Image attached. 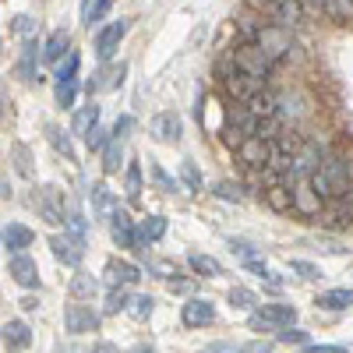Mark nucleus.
<instances>
[{
	"mask_svg": "<svg viewBox=\"0 0 353 353\" xmlns=\"http://www.w3.org/2000/svg\"><path fill=\"white\" fill-rule=\"evenodd\" d=\"M311 188L318 191L321 201H339L350 194L353 188V176H350V166L339 159V156H329V159H321V166L311 173Z\"/></svg>",
	"mask_w": 353,
	"mask_h": 353,
	"instance_id": "obj_1",
	"label": "nucleus"
},
{
	"mask_svg": "<svg viewBox=\"0 0 353 353\" xmlns=\"http://www.w3.org/2000/svg\"><path fill=\"white\" fill-rule=\"evenodd\" d=\"M216 74H219V81H223V92H226L233 103H251L258 92H265V81H261V78H251V74H244V71H237V68L230 71V64H219Z\"/></svg>",
	"mask_w": 353,
	"mask_h": 353,
	"instance_id": "obj_2",
	"label": "nucleus"
},
{
	"mask_svg": "<svg viewBox=\"0 0 353 353\" xmlns=\"http://www.w3.org/2000/svg\"><path fill=\"white\" fill-rule=\"evenodd\" d=\"M233 68L237 71H244V74H251V78H269L272 74V68H276V61L269 53H265L258 43H241L237 50H233Z\"/></svg>",
	"mask_w": 353,
	"mask_h": 353,
	"instance_id": "obj_3",
	"label": "nucleus"
},
{
	"mask_svg": "<svg viewBox=\"0 0 353 353\" xmlns=\"http://www.w3.org/2000/svg\"><path fill=\"white\" fill-rule=\"evenodd\" d=\"M293 321H297V311L290 304H265L261 311H251L248 325L254 332H272V329H290Z\"/></svg>",
	"mask_w": 353,
	"mask_h": 353,
	"instance_id": "obj_4",
	"label": "nucleus"
},
{
	"mask_svg": "<svg viewBox=\"0 0 353 353\" xmlns=\"http://www.w3.org/2000/svg\"><path fill=\"white\" fill-rule=\"evenodd\" d=\"M276 149H272V141H265V138H248L241 149H237V163L244 170H265L272 163Z\"/></svg>",
	"mask_w": 353,
	"mask_h": 353,
	"instance_id": "obj_5",
	"label": "nucleus"
},
{
	"mask_svg": "<svg viewBox=\"0 0 353 353\" xmlns=\"http://www.w3.org/2000/svg\"><path fill=\"white\" fill-rule=\"evenodd\" d=\"M261 11L269 14L276 25H283V28L304 21V4L301 0H261Z\"/></svg>",
	"mask_w": 353,
	"mask_h": 353,
	"instance_id": "obj_6",
	"label": "nucleus"
},
{
	"mask_svg": "<svg viewBox=\"0 0 353 353\" xmlns=\"http://www.w3.org/2000/svg\"><path fill=\"white\" fill-rule=\"evenodd\" d=\"M293 212H297L301 219H318L321 216V198L311 188V176L293 184Z\"/></svg>",
	"mask_w": 353,
	"mask_h": 353,
	"instance_id": "obj_7",
	"label": "nucleus"
},
{
	"mask_svg": "<svg viewBox=\"0 0 353 353\" xmlns=\"http://www.w3.org/2000/svg\"><path fill=\"white\" fill-rule=\"evenodd\" d=\"M50 248H53V258L64 261V265H81V258H85V244L74 233H53Z\"/></svg>",
	"mask_w": 353,
	"mask_h": 353,
	"instance_id": "obj_8",
	"label": "nucleus"
},
{
	"mask_svg": "<svg viewBox=\"0 0 353 353\" xmlns=\"http://www.w3.org/2000/svg\"><path fill=\"white\" fill-rule=\"evenodd\" d=\"M124 36H128V21H124V18H121V21H110V25L103 28V32L96 36V57H99L103 64L117 53V46H121V39H124Z\"/></svg>",
	"mask_w": 353,
	"mask_h": 353,
	"instance_id": "obj_9",
	"label": "nucleus"
},
{
	"mask_svg": "<svg viewBox=\"0 0 353 353\" xmlns=\"http://www.w3.org/2000/svg\"><path fill=\"white\" fill-rule=\"evenodd\" d=\"M110 237H113L117 248H131V251H134V248H138V237H141V230H134L131 216L117 209L113 219H110Z\"/></svg>",
	"mask_w": 353,
	"mask_h": 353,
	"instance_id": "obj_10",
	"label": "nucleus"
},
{
	"mask_svg": "<svg viewBox=\"0 0 353 353\" xmlns=\"http://www.w3.org/2000/svg\"><path fill=\"white\" fill-rule=\"evenodd\" d=\"M8 276L18 283V286H39V269H36V258H28V254H11L8 261Z\"/></svg>",
	"mask_w": 353,
	"mask_h": 353,
	"instance_id": "obj_11",
	"label": "nucleus"
},
{
	"mask_svg": "<svg viewBox=\"0 0 353 353\" xmlns=\"http://www.w3.org/2000/svg\"><path fill=\"white\" fill-rule=\"evenodd\" d=\"M212 318H216V307H212V301L191 297V301L181 307V321H184L188 329H201V325H209Z\"/></svg>",
	"mask_w": 353,
	"mask_h": 353,
	"instance_id": "obj_12",
	"label": "nucleus"
},
{
	"mask_svg": "<svg viewBox=\"0 0 353 353\" xmlns=\"http://www.w3.org/2000/svg\"><path fill=\"white\" fill-rule=\"evenodd\" d=\"M99 325V314L92 307H85V304H68L64 311V329L68 332H92Z\"/></svg>",
	"mask_w": 353,
	"mask_h": 353,
	"instance_id": "obj_13",
	"label": "nucleus"
},
{
	"mask_svg": "<svg viewBox=\"0 0 353 353\" xmlns=\"http://www.w3.org/2000/svg\"><path fill=\"white\" fill-rule=\"evenodd\" d=\"M4 251L8 254H25V248H32V241H36V233L28 230V226H21V223H8L4 226Z\"/></svg>",
	"mask_w": 353,
	"mask_h": 353,
	"instance_id": "obj_14",
	"label": "nucleus"
},
{
	"mask_svg": "<svg viewBox=\"0 0 353 353\" xmlns=\"http://www.w3.org/2000/svg\"><path fill=\"white\" fill-rule=\"evenodd\" d=\"M181 131H184V124H181V117H176V113H156L152 117V138H159V141H181Z\"/></svg>",
	"mask_w": 353,
	"mask_h": 353,
	"instance_id": "obj_15",
	"label": "nucleus"
},
{
	"mask_svg": "<svg viewBox=\"0 0 353 353\" xmlns=\"http://www.w3.org/2000/svg\"><path fill=\"white\" fill-rule=\"evenodd\" d=\"M233 28H237V32H241V39L244 43H258V36L265 32V21H261V14L258 11H241L237 18H233Z\"/></svg>",
	"mask_w": 353,
	"mask_h": 353,
	"instance_id": "obj_16",
	"label": "nucleus"
},
{
	"mask_svg": "<svg viewBox=\"0 0 353 353\" xmlns=\"http://www.w3.org/2000/svg\"><path fill=\"white\" fill-rule=\"evenodd\" d=\"M258 46L272 57V61H283V53L290 50L283 39V25H265V32L258 36Z\"/></svg>",
	"mask_w": 353,
	"mask_h": 353,
	"instance_id": "obj_17",
	"label": "nucleus"
},
{
	"mask_svg": "<svg viewBox=\"0 0 353 353\" xmlns=\"http://www.w3.org/2000/svg\"><path fill=\"white\" fill-rule=\"evenodd\" d=\"M106 279L113 283V286H131V283H138L141 279V269L138 265H131V261H106Z\"/></svg>",
	"mask_w": 353,
	"mask_h": 353,
	"instance_id": "obj_18",
	"label": "nucleus"
},
{
	"mask_svg": "<svg viewBox=\"0 0 353 353\" xmlns=\"http://www.w3.org/2000/svg\"><path fill=\"white\" fill-rule=\"evenodd\" d=\"M43 61V46L36 39H28L18 53V78H36V68Z\"/></svg>",
	"mask_w": 353,
	"mask_h": 353,
	"instance_id": "obj_19",
	"label": "nucleus"
},
{
	"mask_svg": "<svg viewBox=\"0 0 353 353\" xmlns=\"http://www.w3.org/2000/svg\"><path fill=\"white\" fill-rule=\"evenodd\" d=\"M28 343H32V329H28L25 321H8V325H4V346H8L11 353H18V350H25Z\"/></svg>",
	"mask_w": 353,
	"mask_h": 353,
	"instance_id": "obj_20",
	"label": "nucleus"
},
{
	"mask_svg": "<svg viewBox=\"0 0 353 353\" xmlns=\"http://www.w3.org/2000/svg\"><path fill=\"white\" fill-rule=\"evenodd\" d=\"M265 205H269L272 212H279V216L293 212V188H286V184L269 188V191H265Z\"/></svg>",
	"mask_w": 353,
	"mask_h": 353,
	"instance_id": "obj_21",
	"label": "nucleus"
},
{
	"mask_svg": "<svg viewBox=\"0 0 353 353\" xmlns=\"http://www.w3.org/2000/svg\"><path fill=\"white\" fill-rule=\"evenodd\" d=\"M71 50V39H68V32H53L50 39H46V46H43V61L46 64H64V53Z\"/></svg>",
	"mask_w": 353,
	"mask_h": 353,
	"instance_id": "obj_22",
	"label": "nucleus"
},
{
	"mask_svg": "<svg viewBox=\"0 0 353 353\" xmlns=\"http://www.w3.org/2000/svg\"><path fill=\"white\" fill-rule=\"evenodd\" d=\"M88 198H92V209H96V216L113 219V212H117V198L110 194V188H106V184H96L92 191H88Z\"/></svg>",
	"mask_w": 353,
	"mask_h": 353,
	"instance_id": "obj_23",
	"label": "nucleus"
},
{
	"mask_svg": "<svg viewBox=\"0 0 353 353\" xmlns=\"http://www.w3.org/2000/svg\"><path fill=\"white\" fill-rule=\"evenodd\" d=\"M71 128H74V134H85V138H88V134L99 128V106H96V103L81 106V110L74 113V124H71Z\"/></svg>",
	"mask_w": 353,
	"mask_h": 353,
	"instance_id": "obj_24",
	"label": "nucleus"
},
{
	"mask_svg": "<svg viewBox=\"0 0 353 353\" xmlns=\"http://www.w3.org/2000/svg\"><path fill=\"white\" fill-rule=\"evenodd\" d=\"M318 307H325V311H346V307H353V290L339 286V290L321 293V297H318Z\"/></svg>",
	"mask_w": 353,
	"mask_h": 353,
	"instance_id": "obj_25",
	"label": "nucleus"
},
{
	"mask_svg": "<svg viewBox=\"0 0 353 353\" xmlns=\"http://www.w3.org/2000/svg\"><path fill=\"white\" fill-rule=\"evenodd\" d=\"M321 14H325L329 21L346 25V21H353V4L350 0H321Z\"/></svg>",
	"mask_w": 353,
	"mask_h": 353,
	"instance_id": "obj_26",
	"label": "nucleus"
},
{
	"mask_svg": "<svg viewBox=\"0 0 353 353\" xmlns=\"http://www.w3.org/2000/svg\"><path fill=\"white\" fill-rule=\"evenodd\" d=\"M188 265H191V269H194L198 276H205V279H216V276L223 272V265H219L212 254H191V258H188Z\"/></svg>",
	"mask_w": 353,
	"mask_h": 353,
	"instance_id": "obj_27",
	"label": "nucleus"
},
{
	"mask_svg": "<svg viewBox=\"0 0 353 353\" xmlns=\"http://www.w3.org/2000/svg\"><path fill=\"white\" fill-rule=\"evenodd\" d=\"M96 290H99V279L88 276V272H78V276L71 279V297H78V301L96 297Z\"/></svg>",
	"mask_w": 353,
	"mask_h": 353,
	"instance_id": "obj_28",
	"label": "nucleus"
},
{
	"mask_svg": "<svg viewBox=\"0 0 353 353\" xmlns=\"http://www.w3.org/2000/svg\"><path fill=\"white\" fill-rule=\"evenodd\" d=\"M121 163H124V145L113 138L106 149H103V173H117V170H121Z\"/></svg>",
	"mask_w": 353,
	"mask_h": 353,
	"instance_id": "obj_29",
	"label": "nucleus"
},
{
	"mask_svg": "<svg viewBox=\"0 0 353 353\" xmlns=\"http://www.w3.org/2000/svg\"><path fill=\"white\" fill-rule=\"evenodd\" d=\"M46 138L53 141V149L61 152L64 159H74V149H71V141H68V134H64L61 128H57V124H46Z\"/></svg>",
	"mask_w": 353,
	"mask_h": 353,
	"instance_id": "obj_30",
	"label": "nucleus"
},
{
	"mask_svg": "<svg viewBox=\"0 0 353 353\" xmlns=\"http://www.w3.org/2000/svg\"><path fill=\"white\" fill-rule=\"evenodd\" d=\"M124 194H128L131 201H138V194H141V166H138V163H128V173H124Z\"/></svg>",
	"mask_w": 353,
	"mask_h": 353,
	"instance_id": "obj_31",
	"label": "nucleus"
},
{
	"mask_svg": "<svg viewBox=\"0 0 353 353\" xmlns=\"http://www.w3.org/2000/svg\"><path fill=\"white\" fill-rule=\"evenodd\" d=\"M110 8H113V0H92V4H88V8H85V25H88V28H92L96 21H103Z\"/></svg>",
	"mask_w": 353,
	"mask_h": 353,
	"instance_id": "obj_32",
	"label": "nucleus"
},
{
	"mask_svg": "<svg viewBox=\"0 0 353 353\" xmlns=\"http://www.w3.org/2000/svg\"><path fill=\"white\" fill-rule=\"evenodd\" d=\"M163 233H166V219L163 216H149V219L141 223V237L145 241H159Z\"/></svg>",
	"mask_w": 353,
	"mask_h": 353,
	"instance_id": "obj_33",
	"label": "nucleus"
},
{
	"mask_svg": "<svg viewBox=\"0 0 353 353\" xmlns=\"http://www.w3.org/2000/svg\"><path fill=\"white\" fill-rule=\"evenodd\" d=\"M149 170H152V181L159 184V191H166V194H173V191H176V181H173V176H170L156 159H149Z\"/></svg>",
	"mask_w": 353,
	"mask_h": 353,
	"instance_id": "obj_34",
	"label": "nucleus"
},
{
	"mask_svg": "<svg viewBox=\"0 0 353 353\" xmlns=\"http://www.w3.org/2000/svg\"><path fill=\"white\" fill-rule=\"evenodd\" d=\"M74 96H78V81H57V103L64 110L74 106Z\"/></svg>",
	"mask_w": 353,
	"mask_h": 353,
	"instance_id": "obj_35",
	"label": "nucleus"
},
{
	"mask_svg": "<svg viewBox=\"0 0 353 353\" xmlns=\"http://www.w3.org/2000/svg\"><path fill=\"white\" fill-rule=\"evenodd\" d=\"M290 272H297L301 279H321V269L314 261H304V258H293L290 261Z\"/></svg>",
	"mask_w": 353,
	"mask_h": 353,
	"instance_id": "obj_36",
	"label": "nucleus"
},
{
	"mask_svg": "<svg viewBox=\"0 0 353 353\" xmlns=\"http://www.w3.org/2000/svg\"><path fill=\"white\" fill-rule=\"evenodd\" d=\"M181 181L188 184V191H201V173H198V166L191 159L181 163Z\"/></svg>",
	"mask_w": 353,
	"mask_h": 353,
	"instance_id": "obj_37",
	"label": "nucleus"
},
{
	"mask_svg": "<svg viewBox=\"0 0 353 353\" xmlns=\"http://www.w3.org/2000/svg\"><path fill=\"white\" fill-rule=\"evenodd\" d=\"M152 307H156V301L149 297V293H141V297H134V301H131V307H128V311H131L138 321H145V318L152 314Z\"/></svg>",
	"mask_w": 353,
	"mask_h": 353,
	"instance_id": "obj_38",
	"label": "nucleus"
},
{
	"mask_svg": "<svg viewBox=\"0 0 353 353\" xmlns=\"http://www.w3.org/2000/svg\"><path fill=\"white\" fill-rule=\"evenodd\" d=\"M78 53H68V61L57 68V81H78Z\"/></svg>",
	"mask_w": 353,
	"mask_h": 353,
	"instance_id": "obj_39",
	"label": "nucleus"
},
{
	"mask_svg": "<svg viewBox=\"0 0 353 353\" xmlns=\"http://www.w3.org/2000/svg\"><path fill=\"white\" fill-rule=\"evenodd\" d=\"M230 304H233V307H254L258 297H254L251 290H244V286H233V290H230Z\"/></svg>",
	"mask_w": 353,
	"mask_h": 353,
	"instance_id": "obj_40",
	"label": "nucleus"
},
{
	"mask_svg": "<svg viewBox=\"0 0 353 353\" xmlns=\"http://www.w3.org/2000/svg\"><path fill=\"white\" fill-rule=\"evenodd\" d=\"M11 28H14V36H21V39L28 43V39L36 36V18H28V14H18Z\"/></svg>",
	"mask_w": 353,
	"mask_h": 353,
	"instance_id": "obj_41",
	"label": "nucleus"
},
{
	"mask_svg": "<svg viewBox=\"0 0 353 353\" xmlns=\"http://www.w3.org/2000/svg\"><path fill=\"white\" fill-rule=\"evenodd\" d=\"M124 307H131L128 293H124L121 286H113V290H110V297H106V311H110V314H117V311H124Z\"/></svg>",
	"mask_w": 353,
	"mask_h": 353,
	"instance_id": "obj_42",
	"label": "nucleus"
},
{
	"mask_svg": "<svg viewBox=\"0 0 353 353\" xmlns=\"http://www.w3.org/2000/svg\"><path fill=\"white\" fill-rule=\"evenodd\" d=\"M110 141H113V134H106L103 128H96L92 134H88V138H85V145H88V152H103V149H106V145H110Z\"/></svg>",
	"mask_w": 353,
	"mask_h": 353,
	"instance_id": "obj_43",
	"label": "nucleus"
},
{
	"mask_svg": "<svg viewBox=\"0 0 353 353\" xmlns=\"http://www.w3.org/2000/svg\"><path fill=\"white\" fill-rule=\"evenodd\" d=\"M223 141L230 145V149H233V152H237V149H241V145H244L248 138H244V134H241L237 128H233V124H226V128H223Z\"/></svg>",
	"mask_w": 353,
	"mask_h": 353,
	"instance_id": "obj_44",
	"label": "nucleus"
},
{
	"mask_svg": "<svg viewBox=\"0 0 353 353\" xmlns=\"http://www.w3.org/2000/svg\"><path fill=\"white\" fill-rule=\"evenodd\" d=\"M131 128H134V117H128V113H124V117H117V124H113V138H117V141H124Z\"/></svg>",
	"mask_w": 353,
	"mask_h": 353,
	"instance_id": "obj_45",
	"label": "nucleus"
},
{
	"mask_svg": "<svg viewBox=\"0 0 353 353\" xmlns=\"http://www.w3.org/2000/svg\"><path fill=\"white\" fill-rule=\"evenodd\" d=\"M212 191H216L219 198H226V201H230V198H233V201H241V188H237V184H230V181H219Z\"/></svg>",
	"mask_w": 353,
	"mask_h": 353,
	"instance_id": "obj_46",
	"label": "nucleus"
},
{
	"mask_svg": "<svg viewBox=\"0 0 353 353\" xmlns=\"http://www.w3.org/2000/svg\"><path fill=\"white\" fill-rule=\"evenodd\" d=\"M68 230L74 233L78 241L85 237V219H81V212H78V209H71V212H68Z\"/></svg>",
	"mask_w": 353,
	"mask_h": 353,
	"instance_id": "obj_47",
	"label": "nucleus"
},
{
	"mask_svg": "<svg viewBox=\"0 0 353 353\" xmlns=\"http://www.w3.org/2000/svg\"><path fill=\"white\" fill-rule=\"evenodd\" d=\"M124 74H128V64H117L110 74H106V81H103V88H117V85H121L124 81Z\"/></svg>",
	"mask_w": 353,
	"mask_h": 353,
	"instance_id": "obj_48",
	"label": "nucleus"
},
{
	"mask_svg": "<svg viewBox=\"0 0 353 353\" xmlns=\"http://www.w3.org/2000/svg\"><path fill=\"white\" fill-rule=\"evenodd\" d=\"M149 269H152V272H159V276H163V279H170V283H173V276H176V265H173V261H152Z\"/></svg>",
	"mask_w": 353,
	"mask_h": 353,
	"instance_id": "obj_49",
	"label": "nucleus"
},
{
	"mask_svg": "<svg viewBox=\"0 0 353 353\" xmlns=\"http://www.w3.org/2000/svg\"><path fill=\"white\" fill-rule=\"evenodd\" d=\"M25 156H28V152H25V145H14V159H18V170H21L25 176H32V166L25 163Z\"/></svg>",
	"mask_w": 353,
	"mask_h": 353,
	"instance_id": "obj_50",
	"label": "nucleus"
},
{
	"mask_svg": "<svg viewBox=\"0 0 353 353\" xmlns=\"http://www.w3.org/2000/svg\"><path fill=\"white\" fill-rule=\"evenodd\" d=\"M304 339H307V336H304L301 329H283V332H279V343H304Z\"/></svg>",
	"mask_w": 353,
	"mask_h": 353,
	"instance_id": "obj_51",
	"label": "nucleus"
},
{
	"mask_svg": "<svg viewBox=\"0 0 353 353\" xmlns=\"http://www.w3.org/2000/svg\"><path fill=\"white\" fill-rule=\"evenodd\" d=\"M304 353H350L346 346H304Z\"/></svg>",
	"mask_w": 353,
	"mask_h": 353,
	"instance_id": "obj_52",
	"label": "nucleus"
},
{
	"mask_svg": "<svg viewBox=\"0 0 353 353\" xmlns=\"http://www.w3.org/2000/svg\"><path fill=\"white\" fill-rule=\"evenodd\" d=\"M205 353H244L241 346H230V343H223V346H209Z\"/></svg>",
	"mask_w": 353,
	"mask_h": 353,
	"instance_id": "obj_53",
	"label": "nucleus"
},
{
	"mask_svg": "<svg viewBox=\"0 0 353 353\" xmlns=\"http://www.w3.org/2000/svg\"><path fill=\"white\" fill-rule=\"evenodd\" d=\"M92 353H121L113 343H99V346H92Z\"/></svg>",
	"mask_w": 353,
	"mask_h": 353,
	"instance_id": "obj_54",
	"label": "nucleus"
},
{
	"mask_svg": "<svg viewBox=\"0 0 353 353\" xmlns=\"http://www.w3.org/2000/svg\"><path fill=\"white\" fill-rule=\"evenodd\" d=\"M36 307H39L36 297H25V301H21V311H36Z\"/></svg>",
	"mask_w": 353,
	"mask_h": 353,
	"instance_id": "obj_55",
	"label": "nucleus"
},
{
	"mask_svg": "<svg viewBox=\"0 0 353 353\" xmlns=\"http://www.w3.org/2000/svg\"><path fill=\"white\" fill-rule=\"evenodd\" d=\"M301 4H304V11L311 8V11H321V0H301Z\"/></svg>",
	"mask_w": 353,
	"mask_h": 353,
	"instance_id": "obj_56",
	"label": "nucleus"
},
{
	"mask_svg": "<svg viewBox=\"0 0 353 353\" xmlns=\"http://www.w3.org/2000/svg\"><path fill=\"white\" fill-rule=\"evenodd\" d=\"M134 353H152V350H145V346H138V350H134Z\"/></svg>",
	"mask_w": 353,
	"mask_h": 353,
	"instance_id": "obj_57",
	"label": "nucleus"
},
{
	"mask_svg": "<svg viewBox=\"0 0 353 353\" xmlns=\"http://www.w3.org/2000/svg\"><path fill=\"white\" fill-rule=\"evenodd\" d=\"M350 4H353V0H350Z\"/></svg>",
	"mask_w": 353,
	"mask_h": 353,
	"instance_id": "obj_58",
	"label": "nucleus"
}]
</instances>
